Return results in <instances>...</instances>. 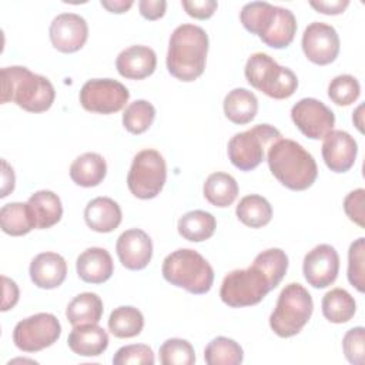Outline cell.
Returning <instances> with one entry per match:
<instances>
[{
	"label": "cell",
	"mask_w": 365,
	"mask_h": 365,
	"mask_svg": "<svg viewBox=\"0 0 365 365\" xmlns=\"http://www.w3.org/2000/svg\"><path fill=\"white\" fill-rule=\"evenodd\" d=\"M67 344L80 356H98L108 346V335L97 324H80L73 327Z\"/></svg>",
	"instance_id": "cell-22"
},
{
	"label": "cell",
	"mask_w": 365,
	"mask_h": 365,
	"mask_svg": "<svg viewBox=\"0 0 365 365\" xmlns=\"http://www.w3.org/2000/svg\"><path fill=\"white\" fill-rule=\"evenodd\" d=\"M267 161L272 175L292 191L309 188L318 175L314 157L299 143L289 138L277 140L268 148Z\"/></svg>",
	"instance_id": "cell-2"
},
{
	"label": "cell",
	"mask_w": 365,
	"mask_h": 365,
	"mask_svg": "<svg viewBox=\"0 0 365 365\" xmlns=\"http://www.w3.org/2000/svg\"><path fill=\"white\" fill-rule=\"evenodd\" d=\"M154 362V352L145 344H131L121 346L113 356L114 365H153Z\"/></svg>",
	"instance_id": "cell-39"
},
{
	"label": "cell",
	"mask_w": 365,
	"mask_h": 365,
	"mask_svg": "<svg viewBox=\"0 0 365 365\" xmlns=\"http://www.w3.org/2000/svg\"><path fill=\"white\" fill-rule=\"evenodd\" d=\"M309 6L314 7L318 13L335 16L344 13V10L349 6V0H311Z\"/></svg>",
	"instance_id": "cell-44"
},
{
	"label": "cell",
	"mask_w": 365,
	"mask_h": 365,
	"mask_svg": "<svg viewBox=\"0 0 365 365\" xmlns=\"http://www.w3.org/2000/svg\"><path fill=\"white\" fill-rule=\"evenodd\" d=\"M361 94L359 81L351 74H341L331 80L328 86V97L336 106H349L358 100Z\"/></svg>",
	"instance_id": "cell-37"
},
{
	"label": "cell",
	"mask_w": 365,
	"mask_h": 365,
	"mask_svg": "<svg viewBox=\"0 0 365 365\" xmlns=\"http://www.w3.org/2000/svg\"><path fill=\"white\" fill-rule=\"evenodd\" d=\"M235 214L244 225L251 228H261L271 221L272 207L262 195L250 194L240 200Z\"/></svg>",
	"instance_id": "cell-31"
},
{
	"label": "cell",
	"mask_w": 365,
	"mask_h": 365,
	"mask_svg": "<svg viewBox=\"0 0 365 365\" xmlns=\"http://www.w3.org/2000/svg\"><path fill=\"white\" fill-rule=\"evenodd\" d=\"M1 167H3V170H1V181H3V184H1V194H0V197L4 198V197H7L14 190L16 178H14L13 168L9 165V163L6 160H1Z\"/></svg>",
	"instance_id": "cell-46"
},
{
	"label": "cell",
	"mask_w": 365,
	"mask_h": 365,
	"mask_svg": "<svg viewBox=\"0 0 365 365\" xmlns=\"http://www.w3.org/2000/svg\"><path fill=\"white\" fill-rule=\"evenodd\" d=\"M247 81L261 93L275 100L291 97L298 87L295 73L279 66L271 56L265 53H254L248 57L245 64Z\"/></svg>",
	"instance_id": "cell-8"
},
{
	"label": "cell",
	"mask_w": 365,
	"mask_h": 365,
	"mask_svg": "<svg viewBox=\"0 0 365 365\" xmlns=\"http://www.w3.org/2000/svg\"><path fill=\"white\" fill-rule=\"evenodd\" d=\"M362 110H364V106L361 104L356 110H355V113H354V115H352V121L355 123V125H356V128L362 133L364 130H362V125H364V123H362Z\"/></svg>",
	"instance_id": "cell-48"
},
{
	"label": "cell",
	"mask_w": 365,
	"mask_h": 365,
	"mask_svg": "<svg viewBox=\"0 0 365 365\" xmlns=\"http://www.w3.org/2000/svg\"><path fill=\"white\" fill-rule=\"evenodd\" d=\"M86 224L96 232H111L123 220L120 205L110 197H96L84 208Z\"/></svg>",
	"instance_id": "cell-23"
},
{
	"label": "cell",
	"mask_w": 365,
	"mask_h": 365,
	"mask_svg": "<svg viewBox=\"0 0 365 365\" xmlns=\"http://www.w3.org/2000/svg\"><path fill=\"white\" fill-rule=\"evenodd\" d=\"M3 281V301H1V311L6 312L10 308H13L17 301H19V287L17 284L7 278V277H1Z\"/></svg>",
	"instance_id": "cell-45"
},
{
	"label": "cell",
	"mask_w": 365,
	"mask_h": 365,
	"mask_svg": "<svg viewBox=\"0 0 365 365\" xmlns=\"http://www.w3.org/2000/svg\"><path fill=\"white\" fill-rule=\"evenodd\" d=\"M244 29L257 34L272 48L288 47L297 33V19L288 9L272 6L268 1L247 3L240 13Z\"/></svg>",
	"instance_id": "cell-3"
},
{
	"label": "cell",
	"mask_w": 365,
	"mask_h": 365,
	"mask_svg": "<svg viewBox=\"0 0 365 365\" xmlns=\"http://www.w3.org/2000/svg\"><path fill=\"white\" fill-rule=\"evenodd\" d=\"M339 255L329 244L314 247L304 257L302 272L309 285L314 288H327L338 277Z\"/></svg>",
	"instance_id": "cell-15"
},
{
	"label": "cell",
	"mask_w": 365,
	"mask_h": 365,
	"mask_svg": "<svg viewBox=\"0 0 365 365\" xmlns=\"http://www.w3.org/2000/svg\"><path fill=\"white\" fill-rule=\"evenodd\" d=\"M27 204L31 208V212L36 220L38 230L50 228L56 225L63 215L61 200L57 194L50 190H40L31 194L27 200Z\"/></svg>",
	"instance_id": "cell-25"
},
{
	"label": "cell",
	"mask_w": 365,
	"mask_h": 365,
	"mask_svg": "<svg viewBox=\"0 0 365 365\" xmlns=\"http://www.w3.org/2000/svg\"><path fill=\"white\" fill-rule=\"evenodd\" d=\"M274 288H277V285L269 275L254 261L251 267L234 269L224 277L220 297L228 307L242 308L259 304Z\"/></svg>",
	"instance_id": "cell-6"
},
{
	"label": "cell",
	"mask_w": 365,
	"mask_h": 365,
	"mask_svg": "<svg viewBox=\"0 0 365 365\" xmlns=\"http://www.w3.org/2000/svg\"><path fill=\"white\" fill-rule=\"evenodd\" d=\"M322 158L334 173H346L355 163L358 145L355 138L342 130H332L324 137Z\"/></svg>",
	"instance_id": "cell-18"
},
{
	"label": "cell",
	"mask_w": 365,
	"mask_h": 365,
	"mask_svg": "<svg viewBox=\"0 0 365 365\" xmlns=\"http://www.w3.org/2000/svg\"><path fill=\"white\" fill-rule=\"evenodd\" d=\"M167 180L164 157L153 148L138 151L127 174L130 192L140 200H151L160 194Z\"/></svg>",
	"instance_id": "cell-10"
},
{
	"label": "cell",
	"mask_w": 365,
	"mask_h": 365,
	"mask_svg": "<svg viewBox=\"0 0 365 365\" xmlns=\"http://www.w3.org/2000/svg\"><path fill=\"white\" fill-rule=\"evenodd\" d=\"M128 98L127 87L113 78H91L80 90L81 107L98 114H113L123 110Z\"/></svg>",
	"instance_id": "cell-12"
},
{
	"label": "cell",
	"mask_w": 365,
	"mask_h": 365,
	"mask_svg": "<svg viewBox=\"0 0 365 365\" xmlns=\"http://www.w3.org/2000/svg\"><path fill=\"white\" fill-rule=\"evenodd\" d=\"M364 202H365V190L358 188L351 191L345 198H344V210L346 217L359 225L361 228L365 225L364 218H365V211H364Z\"/></svg>",
	"instance_id": "cell-41"
},
{
	"label": "cell",
	"mask_w": 365,
	"mask_h": 365,
	"mask_svg": "<svg viewBox=\"0 0 365 365\" xmlns=\"http://www.w3.org/2000/svg\"><path fill=\"white\" fill-rule=\"evenodd\" d=\"M204 359L208 365H240L244 359V351L234 339L217 336L205 346Z\"/></svg>",
	"instance_id": "cell-34"
},
{
	"label": "cell",
	"mask_w": 365,
	"mask_h": 365,
	"mask_svg": "<svg viewBox=\"0 0 365 365\" xmlns=\"http://www.w3.org/2000/svg\"><path fill=\"white\" fill-rule=\"evenodd\" d=\"M48 34L56 50L61 53H74L86 44L88 26L80 14L61 13L53 19Z\"/></svg>",
	"instance_id": "cell-16"
},
{
	"label": "cell",
	"mask_w": 365,
	"mask_h": 365,
	"mask_svg": "<svg viewBox=\"0 0 365 365\" xmlns=\"http://www.w3.org/2000/svg\"><path fill=\"white\" fill-rule=\"evenodd\" d=\"M1 103H16L29 113L47 111L56 98L51 81L23 66L1 68Z\"/></svg>",
	"instance_id": "cell-4"
},
{
	"label": "cell",
	"mask_w": 365,
	"mask_h": 365,
	"mask_svg": "<svg viewBox=\"0 0 365 365\" xmlns=\"http://www.w3.org/2000/svg\"><path fill=\"white\" fill-rule=\"evenodd\" d=\"M348 281L359 292L365 291V238L359 237L349 245Z\"/></svg>",
	"instance_id": "cell-38"
},
{
	"label": "cell",
	"mask_w": 365,
	"mask_h": 365,
	"mask_svg": "<svg viewBox=\"0 0 365 365\" xmlns=\"http://www.w3.org/2000/svg\"><path fill=\"white\" fill-rule=\"evenodd\" d=\"M163 277L171 285L201 295L207 294L214 282V269L210 262L191 248H180L163 261Z\"/></svg>",
	"instance_id": "cell-5"
},
{
	"label": "cell",
	"mask_w": 365,
	"mask_h": 365,
	"mask_svg": "<svg viewBox=\"0 0 365 365\" xmlns=\"http://www.w3.org/2000/svg\"><path fill=\"white\" fill-rule=\"evenodd\" d=\"M202 192L210 204L218 208H225L235 201L238 195V184L232 175L217 171L207 177Z\"/></svg>",
	"instance_id": "cell-29"
},
{
	"label": "cell",
	"mask_w": 365,
	"mask_h": 365,
	"mask_svg": "<svg viewBox=\"0 0 365 365\" xmlns=\"http://www.w3.org/2000/svg\"><path fill=\"white\" fill-rule=\"evenodd\" d=\"M144 328V317L135 307L124 305L111 311L108 329L117 338L137 336Z\"/></svg>",
	"instance_id": "cell-33"
},
{
	"label": "cell",
	"mask_w": 365,
	"mask_h": 365,
	"mask_svg": "<svg viewBox=\"0 0 365 365\" xmlns=\"http://www.w3.org/2000/svg\"><path fill=\"white\" fill-rule=\"evenodd\" d=\"M134 4L133 0H101V6L110 13H125Z\"/></svg>",
	"instance_id": "cell-47"
},
{
	"label": "cell",
	"mask_w": 365,
	"mask_h": 365,
	"mask_svg": "<svg viewBox=\"0 0 365 365\" xmlns=\"http://www.w3.org/2000/svg\"><path fill=\"white\" fill-rule=\"evenodd\" d=\"M61 335V325L56 315L38 312L19 321L13 329L14 345L24 352H38L51 346Z\"/></svg>",
	"instance_id": "cell-11"
},
{
	"label": "cell",
	"mask_w": 365,
	"mask_h": 365,
	"mask_svg": "<svg viewBox=\"0 0 365 365\" xmlns=\"http://www.w3.org/2000/svg\"><path fill=\"white\" fill-rule=\"evenodd\" d=\"M224 114L234 124H248L258 111L255 94L247 88H234L224 98Z\"/></svg>",
	"instance_id": "cell-26"
},
{
	"label": "cell",
	"mask_w": 365,
	"mask_h": 365,
	"mask_svg": "<svg viewBox=\"0 0 365 365\" xmlns=\"http://www.w3.org/2000/svg\"><path fill=\"white\" fill-rule=\"evenodd\" d=\"M281 137L279 130L274 125L257 124L252 128L231 137L227 145L228 158L238 170L251 171L264 161L265 150Z\"/></svg>",
	"instance_id": "cell-9"
},
{
	"label": "cell",
	"mask_w": 365,
	"mask_h": 365,
	"mask_svg": "<svg viewBox=\"0 0 365 365\" xmlns=\"http://www.w3.org/2000/svg\"><path fill=\"white\" fill-rule=\"evenodd\" d=\"M107 174L106 160L97 153H84L70 165V177L80 187H96L103 182Z\"/></svg>",
	"instance_id": "cell-24"
},
{
	"label": "cell",
	"mask_w": 365,
	"mask_h": 365,
	"mask_svg": "<svg viewBox=\"0 0 365 365\" xmlns=\"http://www.w3.org/2000/svg\"><path fill=\"white\" fill-rule=\"evenodd\" d=\"M291 118L297 128L311 140L324 138L335 125V114L322 101L307 97L291 108Z\"/></svg>",
	"instance_id": "cell-13"
},
{
	"label": "cell",
	"mask_w": 365,
	"mask_h": 365,
	"mask_svg": "<svg viewBox=\"0 0 365 365\" xmlns=\"http://www.w3.org/2000/svg\"><path fill=\"white\" fill-rule=\"evenodd\" d=\"M77 275L88 284H103L111 278L114 264L110 252L100 247H91L83 251L76 262Z\"/></svg>",
	"instance_id": "cell-21"
},
{
	"label": "cell",
	"mask_w": 365,
	"mask_h": 365,
	"mask_svg": "<svg viewBox=\"0 0 365 365\" xmlns=\"http://www.w3.org/2000/svg\"><path fill=\"white\" fill-rule=\"evenodd\" d=\"M355 311V299L344 288H334L322 298V314L329 322L345 324L352 319Z\"/></svg>",
	"instance_id": "cell-32"
},
{
	"label": "cell",
	"mask_w": 365,
	"mask_h": 365,
	"mask_svg": "<svg viewBox=\"0 0 365 365\" xmlns=\"http://www.w3.org/2000/svg\"><path fill=\"white\" fill-rule=\"evenodd\" d=\"M115 251L123 267L131 271L143 269L153 257V241L150 235L140 228H130L117 238Z\"/></svg>",
	"instance_id": "cell-17"
},
{
	"label": "cell",
	"mask_w": 365,
	"mask_h": 365,
	"mask_svg": "<svg viewBox=\"0 0 365 365\" xmlns=\"http://www.w3.org/2000/svg\"><path fill=\"white\" fill-rule=\"evenodd\" d=\"M140 13L147 20H157L165 14L167 1L164 0H140Z\"/></svg>",
	"instance_id": "cell-43"
},
{
	"label": "cell",
	"mask_w": 365,
	"mask_h": 365,
	"mask_svg": "<svg viewBox=\"0 0 365 365\" xmlns=\"http://www.w3.org/2000/svg\"><path fill=\"white\" fill-rule=\"evenodd\" d=\"M342 349L348 362L364 365L365 359V328L355 327L346 331L342 339Z\"/></svg>",
	"instance_id": "cell-40"
},
{
	"label": "cell",
	"mask_w": 365,
	"mask_h": 365,
	"mask_svg": "<svg viewBox=\"0 0 365 365\" xmlns=\"http://www.w3.org/2000/svg\"><path fill=\"white\" fill-rule=\"evenodd\" d=\"M155 118V108L147 100L130 103L123 114V125L131 134L145 133Z\"/></svg>",
	"instance_id": "cell-35"
},
{
	"label": "cell",
	"mask_w": 365,
	"mask_h": 365,
	"mask_svg": "<svg viewBox=\"0 0 365 365\" xmlns=\"http://www.w3.org/2000/svg\"><path fill=\"white\" fill-rule=\"evenodd\" d=\"M29 274L36 287L54 289L60 287L67 277V262L57 252H40L31 259Z\"/></svg>",
	"instance_id": "cell-19"
},
{
	"label": "cell",
	"mask_w": 365,
	"mask_h": 365,
	"mask_svg": "<svg viewBox=\"0 0 365 365\" xmlns=\"http://www.w3.org/2000/svg\"><path fill=\"white\" fill-rule=\"evenodd\" d=\"M158 354L163 365H192L195 362L194 346L182 338H170L164 341Z\"/></svg>",
	"instance_id": "cell-36"
},
{
	"label": "cell",
	"mask_w": 365,
	"mask_h": 365,
	"mask_svg": "<svg viewBox=\"0 0 365 365\" xmlns=\"http://www.w3.org/2000/svg\"><path fill=\"white\" fill-rule=\"evenodd\" d=\"M66 317L73 327L80 324H98L103 317V301L94 292L78 294L67 305Z\"/></svg>",
	"instance_id": "cell-30"
},
{
	"label": "cell",
	"mask_w": 365,
	"mask_h": 365,
	"mask_svg": "<svg viewBox=\"0 0 365 365\" xmlns=\"http://www.w3.org/2000/svg\"><path fill=\"white\" fill-rule=\"evenodd\" d=\"M208 34L195 24H181L170 36L167 51L168 73L177 80H197L205 68Z\"/></svg>",
	"instance_id": "cell-1"
},
{
	"label": "cell",
	"mask_w": 365,
	"mask_h": 365,
	"mask_svg": "<svg viewBox=\"0 0 365 365\" xmlns=\"http://www.w3.org/2000/svg\"><path fill=\"white\" fill-rule=\"evenodd\" d=\"M339 36L336 30L322 21L308 24L302 34V50L307 58L318 66L332 63L339 53Z\"/></svg>",
	"instance_id": "cell-14"
},
{
	"label": "cell",
	"mask_w": 365,
	"mask_h": 365,
	"mask_svg": "<svg viewBox=\"0 0 365 365\" xmlns=\"http://www.w3.org/2000/svg\"><path fill=\"white\" fill-rule=\"evenodd\" d=\"M181 4L188 16L198 20L210 19L218 7L215 0H182Z\"/></svg>",
	"instance_id": "cell-42"
},
{
	"label": "cell",
	"mask_w": 365,
	"mask_h": 365,
	"mask_svg": "<svg viewBox=\"0 0 365 365\" xmlns=\"http://www.w3.org/2000/svg\"><path fill=\"white\" fill-rule=\"evenodd\" d=\"M217 228L215 217L202 210H194L185 212L177 224L178 234L191 242H201L212 237Z\"/></svg>",
	"instance_id": "cell-28"
},
{
	"label": "cell",
	"mask_w": 365,
	"mask_h": 365,
	"mask_svg": "<svg viewBox=\"0 0 365 365\" xmlns=\"http://www.w3.org/2000/svg\"><path fill=\"white\" fill-rule=\"evenodd\" d=\"M157 67L155 51L148 46H130L115 58V68L120 76L130 80H143L154 73Z\"/></svg>",
	"instance_id": "cell-20"
},
{
	"label": "cell",
	"mask_w": 365,
	"mask_h": 365,
	"mask_svg": "<svg viewBox=\"0 0 365 365\" xmlns=\"http://www.w3.org/2000/svg\"><path fill=\"white\" fill-rule=\"evenodd\" d=\"M314 311L311 294L298 282L284 287L277 305L269 315V327L281 338H289L302 331Z\"/></svg>",
	"instance_id": "cell-7"
},
{
	"label": "cell",
	"mask_w": 365,
	"mask_h": 365,
	"mask_svg": "<svg viewBox=\"0 0 365 365\" xmlns=\"http://www.w3.org/2000/svg\"><path fill=\"white\" fill-rule=\"evenodd\" d=\"M0 225L3 232L20 237L37 228L34 215L27 202H9L0 210Z\"/></svg>",
	"instance_id": "cell-27"
}]
</instances>
